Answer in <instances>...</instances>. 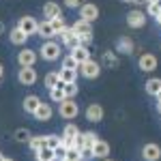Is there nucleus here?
<instances>
[{"instance_id":"obj_1","label":"nucleus","mask_w":161,"mask_h":161,"mask_svg":"<svg viewBox=\"0 0 161 161\" xmlns=\"http://www.w3.org/2000/svg\"><path fill=\"white\" fill-rule=\"evenodd\" d=\"M77 71L84 75L86 80H95V77H99V73H101V64L97 60H92V58H88L86 62H80V64H77Z\"/></svg>"},{"instance_id":"obj_2","label":"nucleus","mask_w":161,"mask_h":161,"mask_svg":"<svg viewBox=\"0 0 161 161\" xmlns=\"http://www.w3.org/2000/svg\"><path fill=\"white\" fill-rule=\"evenodd\" d=\"M39 54H41V58H43V60H58V58H60V45H58L56 41L47 39V41L41 45Z\"/></svg>"},{"instance_id":"obj_3","label":"nucleus","mask_w":161,"mask_h":161,"mask_svg":"<svg viewBox=\"0 0 161 161\" xmlns=\"http://www.w3.org/2000/svg\"><path fill=\"white\" fill-rule=\"evenodd\" d=\"M58 112H60L62 118H75V116L80 114V108H77V103H75L73 99H62Z\"/></svg>"},{"instance_id":"obj_4","label":"nucleus","mask_w":161,"mask_h":161,"mask_svg":"<svg viewBox=\"0 0 161 161\" xmlns=\"http://www.w3.org/2000/svg\"><path fill=\"white\" fill-rule=\"evenodd\" d=\"M157 58H155V54H142L140 58H137V67H140V71H144V73H150V71H155L157 69Z\"/></svg>"},{"instance_id":"obj_5","label":"nucleus","mask_w":161,"mask_h":161,"mask_svg":"<svg viewBox=\"0 0 161 161\" xmlns=\"http://www.w3.org/2000/svg\"><path fill=\"white\" fill-rule=\"evenodd\" d=\"M17 80H19V84H24V86H32V84L37 82V69H35V67H22L19 73H17Z\"/></svg>"},{"instance_id":"obj_6","label":"nucleus","mask_w":161,"mask_h":161,"mask_svg":"<svg viewBox=\"0 0 161 161\" xmlns=\"http://www.w3.org/2000/svg\"><path fill=\"white\" fill-rule=\"evenodd\" d=\"M80 17L86 19V22H95V19L99 17V7L92 4V2H84V4L80 7Z\"/></svg>"},{"instance_id":"obj_7","label":"nucleus","mask_w":161,"mask_h":161,"mask_svg":"<svg viewBox=\"0 0 161 161\" xmlns=\"http://www.w3.org/2000/svg\"><path fill=\"white\" fill-rule=\"evenodd\" d=\"M127 24L131 28H142L146 24V13H142L140 9H133V11L127 13Z\"/></svg>"},{"instance_id":"obj_8","label":"nucleus","mask_w":161,"mask_h":161,"mask_svg":"<svg viewBox=\"0 0 161 161\" xmlns=\"http://www.w3.org/2000/svg\"><path fill=\"white\" fill-rule=\"evenodd\" d=\"M71 28H73V32H75L80 39H82V37H88V35H92V22H86V19H82V17H80V19H77V22L71 26Z\"/></svg>"},{"instance_id":"obj_9","label":"nucleus","mask_w":161,"mask_h":161,"mask_svg":"<svg viewBox=\"0 0 161 161\" xmlns=\"http://www.w3.org/2000/svg\"><path fill=\"white\" fill-rule=\"evenodd\" d=\"M17 26L24 30L28 37H30V35H35V32L39 30V22L35 19V17H30V15H24V17L19 19V24H17Z\"/></svg>"},{"instance_id":"obj_10","label":"nucleus","mask_w":161,"mask_h":161,"mask_svg":"<svg viewBox=\"0 0 161 161\" xmlns=\"http://www.w3.org/2000/svg\"><path fill=\"white\" fill-rule=\"evenodd\" d=\"M86 120H90V123H101L103 120V105L90 103L86 108Z\"/></svg>"},{"instance_id":"obj_11","label":"nucleus","mask_w":161,"mask_h":161,"mask_svg":"<svg viewBox=\"0 0 161 161\" xmlns=\"http://www.w3.org/2000/svg\"><path fill=\"white\" fill-rule=\"evenodd\" d=\"M17 62L22 67H35L37 64V52L35 50H22L17 54Z\"/></svg>"},{"instance_id":"obj_12","label":"nucleus","mask_w":161,"mask_h":161,"mask_svg":"<svg viewBox=\"0 0 161 161\" xmlns=\"http://www.w3.org/2000/svg\"><path fill=\"white\" fill-rule=\"evenodd\" d=\"M92 155H95V159H108V155H110V144H108L105 140H97V142L92 144Z\"/></svg>"},{"instance_id":"obj_13","label":"nucleus","mask_w":161,"mask_h":161,"mask_svg":"<svg viewBox=\"0 0 161 161\" xmlns=\"http://www.w3.org/2000/svg\"><path fill=\"white\" fill-rule=\"evenodd\" d=\"M52 114H54V112H52V105H50V103H43V101H41V103H39V108L35 110V114H32V116H35L37 120H41V123H45V120H50V118H52Z\"/></svg>"},{"instance_id":"obj_14","label":"nucleus","mask_w":161,"mask_h":161,"mask_svg":"<svg viewBox=\"0 0 161 161\" xmlns=\"http://www.w3.org/2000/svg\"><path fill=\"white\" fill-rule=\"evenodd\" d=\"M142 157L146 161H159L161 159V148L157 144H146V146L142 148Z\"/></svg>"},{"instance_id":"obj_15","label":"nucleus","mask_w":161,"mask_h":161,"mask_svg":"<svg viewBox=\"0 0 161 161\" xmlns=\"http://www.w3.org/2000/svg\"><path fill=\"white\" fill-rule=\"evenodd\" d=\"M60 15H62L60 4H56V2H45L43 4V17L45 19H54V17H60Z\"/></svg>"},{"instance_id":"obj_16","label":"nucleus","mask_w":161,"mask_h":161,"mask_svg":"<svg viewBox=\"0 0 161 161\" xmlns=\"http://www.w3.org/2000/svg\"><path fill=\"white\" fill-rule=\"evenodd\" d=\"M9 39H11V43H15V45H24L26 41H28V35H26L19 26H15L11 32H9Z\"/></svg>"},{"instance_id":"obj_17","label":"nucleus","mask_w":161,"mask_h":161,"mask_svg":"<svg viewBox=\"0 0 161 161\" xmlns=\"http://www.w3.org/2000/svg\"><path fill=\"white\" fill-rule=\"evenodd\" d=\"M37 35H39V37H43L45 41L56 37V32H54V28H52V24H50V19H45V22H41V24H39Z\"/></svg>"},{"instance_id":"obj_18","label":"nucleus","mask_w":161,"mask_h":161,"mask_svg":"<svg viewBox=\"0 0 161 161\" xmlns=\"http://www.w3.org/2000/svg\"><path fill=\"white\" fill-rule=\"evenodd\" d=\"M69 54H71L75 60H77V64H80V62H86L88 58H90V52H88V47H84V45H77V47H75V50H71Z\"/></svg>"},{"instance_id":"obj_19","label":"nucleus","mask_w":161,"mask_h":161,"mask_svg":"<svg viewBox=\"0 0 161 161\" xmlns=\"http://www.w3.org/2000/svg\"><path fill=\"white\" fill-rule=\"evenodd\" d=\"M116 50L120 52V54H131L133 52V41L129 37H120L116 41Z\"/></svg>"},{"instance_id":"obj_20","label":"nucleus","mask_w":161,"mask_h":161,"mask_svg":"<svg viewBox=\"0 0 161 161\" xmlns=\"http://www.w3.org/2000/svg\"><path fill=\"white\" fill-rule=\"evenodd\" d=\"M35 155H37V161H56L54 148H50V146H43V148H39Z\"/></svg>"},{"instance_id":"obj_21","label":"nucleus","mask_w":161,"mask_h":161,"mask_svg":"<svg viewBox=\"0 0 161 161\" xmlns=\"http://www.w3.org/2000/svg\"><path fill=\"white\" fill-rule=\"evenodd\" d=\"M58 75H60V82L71 84V82L77 80V69H64V67H62L60 71H58Z\"/></svg>"},{"instance_id":"obj_22","label":"nucleus","mask_w":161,"mask_h":161,"mask_svg":"<svg viewBox=\"0 0 161 161\" xmlns=\"http://www.w3.org/2000/svg\"><path fill=\"white\" fill-rule=\"evenodd\" d=\"M39 103H41V99H39L37 95H28L24 99V110L28 112V114H35V110L39 108Z\"/></svg>"},{"instance_id":"obj_23","label":"nucleus","mask_w":161,"mask_h":161,"mask_svg":"<svg viewBox=\"0 0 161 161\" xmlns=\"http://www.w3.org/2000/svg\"><path fill=\"white\" fill-rule=\"evenodd\" d=\"M50 99L56 101V103H60L62 99H67V95H64V88H62V82H58V86L50 88Z\"/></svg>"},{"instance_id":"obj_24","label":"nucleus","mask_w":161,"mask_h":161,"mask_svg":"<svg viewBox=\"0 0 161 161\" xmlns=\"http://www.w3.org/2000/svg\"><path fill=\"white\" fill-rule=\"evenodd\" d=\"M28 144H30V148L37 153L39 148H43V146H47V136H32L28 140Z\"/></svg>"},{"instance_id":"obj_25","label":"nucleus","mask_w":161,"mask_h":161,"mask_svg":"<svg viewBox=\"0 0 161 161\" xmlns=\"http://www.w3.org/2000/svg\"><path fill=\"white\" fill-rule=\"evenodd\" d=\"M159 90H161V80L159 77H150V80H146V92H148V95L155 97Z\"/></svg>"},{"instance_id":"obj_26","label":"nucleus","mask_w":161,"mask_h":161,"mask_svg":"<svg viewBox=\"0 0 161 161\" xmlns=\"http://www.w3.org/2000/svg\"><path fill=\"white\" fill-rule=\"evenodd\" d=\"M56 37L62 41V45H69V41L75 37V32H73V28H71V26H67V28H62V30L58 32V35H56Z\"/></svg>"},{"instance_id":"obj_27","label":"nucleus","mask_w":161,"mask_h":161,"mask_svg":"<svg viewBox=\"0 0 161 161\" xmlns=\"http://www.w3.org/2000/svg\"><path fill=\"white\" fill-rule=\"evenodd\" d=\"M77 133H80V129H77L75 125H67L64 131H62V140H75Z\"/></svg>"},{"instance_id":"obj_28","label":"nucleus","mask_w":161,"mask_h":161,"mask_svg":"<svg viewBox=\"0 0 161 161\" xmlns=\"http://www.w3.org/2000/svg\"><path fill=\"white\" fill-rule=\"evenodd\" d=\"M58 82H60V75H58V71H52V73L45 75V86H47V90L54 86H58Z\"/></svg>"},{"instance_id":"obj_29","label":"nucleus","mask_w":161,"mask_h":161,"mask_svg":"<svg viewBox=\"0 0 161 161\" xmlns=\"http://www.w3.org/2000/svg\"><path fill=\"white\" fill-rule=\"evenodd\" d=\"M103 64L110 67V69H114V67L118 64V58L114 56V52H105V54H103Z\"/></svg>"},{"instance_id":"obj_30","label":"nucleus","mask_w":161,"mask_h":161,"mask_svg":"<svg viewBox=\"0 0 161 161\" xmlns=\"http://www.w3.org/2000/svg\"><path fill=\"white\" fill-rule=\"evenodd\" d=\"M62 88H64L67 99H73L75 95H77V84H75V82H71V84H64V82H62Z\"/></svg>"},{"instance_id":"obj_31","label":"nucleus","mask_w":161,"mask_h":161,"mask_svg":"<svg viewBox=\"0 0 161 161\" xmlns=\"http://www.w3.org/2000/svg\"><path fill=\"white\" fill-rule=\"evenodd\" d=\"M30 137H32V133H30L28 129H24V127L15 131V140H17V142H28Z\"/></svg>"},{"instance_id":"obj_32","label":"nucleus","mask_w":161,"mask_h":161,"mask_svg":"<svg viewBox=\"0 0 161 161\" xmlns=\"http://www.w3.org/2000/svg\"><path fill=\"white\" fill-rule=\"evenodd\" d=\"M50 24H52V28H54V32L58 35L62 28H67V24H64V19H62V15L60 17H54V19H50Z\"/></svg>"},{"instance_id":"obj_33","label":"nucleus","mask_w":161,"mask_h":161,"mask_svg":"<svg viewBox=\"0 0 161 161\" xmlns=\"http://www.w3.org/2000/svg\"><path fill=\"white\" fill-rule=\"evenodd\" d=\"M64 159H69V161H82V153H80V148H67V157Z\"/></svg>"},{"instance_id":"obj_34","label":"nucleus","mask_w":161,"mask_h":161,"mask_svg":"<svg viewBox=\"0 0 161 161\" xmlns=\"http://www.w3.org/2000/svg\"><path fill=\"white\" fill-rule=\"evenodd\" d=\"M62 67H64V69H77V60H75L71 54H67V56L62 58Z\"/></svg>"},{"instance_id":"obj_35","label":"nucleus","mask_w":161,"mask_h":161,"mask_svg":"<svg viewBox=\"0 0 161 161\" xmlns=\"http://www.w3.org/2000/svg\"><path fill=\"white\" fill-rule=\"evenodd\" d=\"M146 11H148V15H159V11H161V2H148L146 4Z\"/></svg>"},{"instance_id":"obj_36","label":"nucleus","mask_w":161,"mask_h":161,"mask_svg":"<svg viewBox=\"0 0 161 161\" xmlns=\"http://www.w3.org/2000/svg\"><path fill=\"white\" fill-rule=\"evenodd\" d=\"M62 144V136H47V146L50 148H56Z\"/></svg>"},{"instance_id":"obj_37","label":"nucleus","mask_w":161,"mask_h":161,"mask_svg":"<svg viewBox=\"0 0 161 161\" xmlns=\"http://www.w3.org/2000/svg\"><path fill=\"white\" fill-rule=\"evenodd\" d=\"M54 155H56V161H62L67 157V146H64V144L56 146V148H54Z\"/></svg>"},{"instance_id":"obj_38","label":"nucleus","mask_w":161,"mask_h":161,"mask_svg":"<svg viewBox=\"0 0 161 161\" xmlns=\"http://www.w3.org/2000/svg\"><path fill=\"white\" fill-rule=\"evenodd\" d=\"M82 153V161H90V159H95V155H92V148H88V146H84V148L80 150Z\"/></svg>"},{"instance_id":"obj_39","label":"nucleus","mask_w":161,"mask_h":161,"mask_svg":"<svg viewBox=\"0 0 161 161\" xmlns=\"http://www.w3.org/2000/svg\"><path fill=\"white\" fill-rule=\"evenodd\" d=\"M64 4H67L69 9H80L84 2H82V0H64Z\"/></svg>"},{"instance_id":"obj_40","label":"nucleus","mask_w":161,"mask_h":161,"mask_svg":"<svg viewBox=\"0 0 161 161\" xmlns=\"http://www.w3.org/2000/svg\"><path fill=\"white\" fill-rule=\"evenodd\" d=\"M123 2H136V4H142V2H146V0H123Z\"/></svg>"},{"instance_id":"obj_41","label":"nucleus","mask_w":161,"mask_h":161,"mask_svg":"<svg viewBox=\"0 0 161 161\" xmlns=\"http://www.w3.org/2000/svg\"><path fill=\"white\" fill-rule=\"evenodd\" d=\"M155 97H157V101H161V90L157 92V95H155Z\"/></svg>"},{"instance_id":"obj_42","label":"nucleus","mask_w":161,"mask_h":161,"mask_svg":"<svg viewBox=\"0 0 161 161\" xmlns=\"http://www.w3.org/2000/svg\"><path fill=\"white\" fill-rule=\"evenodd\" d=\"M2 73H4V69H2V64H0V80H2Z\"/></svg>"},{"instance_id":"obj_43","label":"nucleus","mask_w":161,"mask_h":161,"mask_svg":"<svg viewBox=\"0 0 161 161\" xmlns=\"http://www.w3.org/2000/svg\"><path fill=\"white\" fill-rule=\"evenodd\" d=\"M148 2H161V0H146V4H148Z\"/></svg>"},{"instance_id":"obj_44","label":"nucleus","mask_w":161,"mask_h":161,"mask_svg":"<svg viewBox=\"0 0 161 161\" xmlns=\"http://www.w3.org/2000/svg\"><path fill=\"white\" fill-rule=\"evenodd\" d=\"M2 30H4V26H2V22H0V32H2Z\"/></svg>"},{"instance_id":"obj_45","label":"nucleus","mask_w":161,"mask_h":161,"mask_svg":"<svg viewBox=\"0 0 161 161\" xmlns=\"http://www.w3.org/2000/svg\"><path fill=\"white\" fill-rule=\"evenodd\" d=\"M157 108H159V112H161V101H159V103H157Z\"/></svg>"},{"instance_id":"obj_46","label":"nucleus","mask_w":161,"mask_h":161,"mask_svg":"<svg viewBox=\"0 0 161 161\" xmlns=\"http://www.w3.org/2000/svg\"><path fill=\"white\" fill-rule=\"evenodd\" d=\"M2 161H13V159H9V157H4V159H2Z\"/></svg>"},{"instance_id":"obj_47","label":"nucleus","mask_w":161,"mask_h":161,"mask_svg":"<svg viewBox=\"0 0 161 161\" xmlns=\"http://www.w3.org/2000/svg\"><path fill=\"white\" fill-rule=\"evenodd\" d=\"M101 161H112V159H101Z\"/></svg>"},{"instance_id":"obj_48","label":"nucleus","mask_w":161,"mask_h":161,"mask_svg":"<svg viewBox=\"0 0 161 161\" xmlns=\"http://www.w3.org/2000/svg\"><path fill=\"white\" fill-rule=\"evenodd\" d=\"M2 159H4V157H2V155H0V161H2Z\"/></svg>"},{"instance_id":"obj_49","label":"nucleus","mask_w":161,"mask_h":161,"mask_svg":"<svg viewBox=\"0 0 161 161\" xmlns=\"http://www.w3.org/2000/svg\"><path fill=\"white\" fill-rule=\"evenodd\" d=\"M157 19H159V24H161V17H157Z\"/></svg>"},{"instance_id":"obj_50","label":"nucleus","mask_w":161,"mask_h":161,"mask_svg":"<svg viewBox=\"0 0 161 161\" xmlns=\"http://www.w3.org/2000/svg\"><path fill=\"white\" fill-rule=\"evenodd\" d=\"M157 17H161V11H159V15H157Z\"/></svg>"},{"instance_id":"obj_51","label":"nucleus","mask_w":161,"mask_h":161,"mask_svg":"<svg viewBox=\"0 0 161 161\" xmlns=\"http://www.w3.org/2000/svg\"><path fill=\"white\" fill-rule=\"evenodd\" d=\"M62 161H69V159H62Z\"/></svg>"}]
</instances>
